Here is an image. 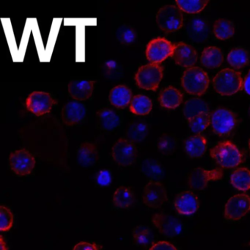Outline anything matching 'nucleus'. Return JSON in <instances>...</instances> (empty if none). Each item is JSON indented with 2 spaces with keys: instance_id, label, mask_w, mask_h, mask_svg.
<instances>
[{
  "instance_id": "f257e3e1",
  "label": "nucleus",
  "mask_w": 250,
  "mask_h": 250,
  "mask_svg": "<svg viewBox=\"0 0 250 250\" xmlns=\"http://www.w3.org/2000/svg\"><path fill=\"white\" fill-rule=\"evenodd\" d=\"M210 156L217 165L223 168H233L242 162L243 155L238 147L229 141L215 145L210 150Z\"/></svg>"
},
{
  "instance_id": "f03ea898",
  "label": "nucleus",
  "mask_w": 250,
  "mask_h": 250,
  "mask_svg": "<svg viewBox=\"0 0 250 250\" xmlns=\"http://www.w3.org/2000/svg\"><path fill=\"white\" fill-rule=\"evenodd\" d=\"M216 91L222 96H232L242 90L241 74L231 68H225L216 74L213 80Z\"/></svg>"
},
{
  "instance_id": "7ed1b4c3",
  "label": "nucleus",
  "mask_w": 250,
  "mask_h": 250,
  "mask_svg": "<svg viewBox=\"0 0 250 250\" xmlns=\"http://www.w3.org/2000/svg\"><path fill=\"white\" fill-rule=\"evenodd\" d=\"M208 75L199 67H192L184 71L181 77V84L188 94L200 96L208 88Z\"/></svg>"
},
{
  "instance_id": "20e7f679",
  "label": "nucleus",
  "mask_w": 250,
  "mask_h": 250,
  "mask_svg": "<svg viewBox=\"0 0 250 250\" xmlns=\"http://www.w3.org/2000/svg\"><path fill=\"white\" fill-rule=\"evenodd\" d=\"M156 21L161 30L166 33H173L182 27L184 15L177 5H165L158 11Z\"/></svg>"
},
{
  "instance_id": "39448f33",
  "label": "nucleus",
  "mask_w": 250,
  "mask_h": 250,
  "mask_svg": "<svg viewBox=\"0 0 250 250\" xmlns=\"http://www.w3.org/2000/svg\"><path fill=\"white\" fill-rule=\"evenodd\" d=\"M163 78V68L159 64L149 63L139 68L135 74L136 84L144 90L156 91Z\"/></svg>"
},
{
  "instance_id": "423d86ee",
  "label": "nucleus",
  "mask_w": 250,
  "mask_h": 250,
  "mask_svg": "<svg viewBox=\"0 0 250 250\" xmlns=\"http://www.w3.org/2000/svg\"><path fill=\"white\" fill-rule=\"evenodd\" d=\"M210 124L216 135L227 137L235 129L238 124V118L232 111L217 108L210 115Z\"/></svg>"
},
{
  "instance_id": "0eeeda50",
  "label": "nucleus",
  "mask_w": 250,
  "mask_h": 250,
  "mask_svg": "<svg viewBox=\"0 0 250 250\" xmlns=\"http://www.w3.org/2000/svg\"><path fill=\"white\" fill-rule=\"evenodd\" d=\"M137 149L135 143L127 138H121L117 140L112 146V159L120 166L131 167L137 159Z\"/></svg>"
},
{
  "instance_id": "6e6552de",
  "label": "nucleus",
  "mask_w": 250,
  "mask_h": 250,
  "mask_svg": "<svg viewBox=\"0 0 250 250\" xmlns=\"http://www.w3.org/2000/svg\"><path fill=\"white\" fill-rule=\"evenodd\" d=\"M8 163L11 171L17 176L30 175L36 165L34 156L26 149L16 150L10 156Z\"/></svg>"
},
{
  "instance_id": "1a4fd4ad",
  "label": "nucleus",
  "mask_w": 250,
  "mask_h": 250,
  "mask_svg": "<svg viewBox=\"0 0 250 250\" xmlns=\"http://www.w3.org/2000/svg\"><path fill=\"white\" fill-rule=\"evenodd\" d=\"M56 104V100L51 93L45 91H33L25 101L27 109L37 116L47 115Z\"/></svg>"
},
{
  "instance_id": "9d476101",
  "label": "nucleus",
  "mask_w": 250,
  "mask_h": 250,
  "mask_svg": "<svg viewBox=\"0 0 250 250\" xmlns=\"http://www.w3.org/2000/svg\"><path fill=\"white\" fill-rule=\"evenodd\" d=\"M250 212V196L238 194L231 197L225 207V216L231 222H238Z\"/></svg>"
},
{
  "instance_id": "9b49d317",
  "label": "nucleus",
  "mask_w": 250,
  "mask_h": 250,
  "mask_svg": "<svg viewBox=\"0 0 250 250\" xmlns=\"http://www.w3.org/2000/svg\"><path fill=\"white\" fill-rule=\"evenodd\" d=\"M173 52V43L164 38H156L147 43L146 53L151 63L159 64L172 56Z\"/></svg>"
},
{
  "instance_id": "f8f14e48",
  "label": "nucleus",
  "mask_w": 250,
  "mask_h": 250,
  "mask_svg": "<svg viewBox=\"0 0 250 250\" xmlns=\"http://www.w3.org/2000/svg\"><path fill=\"white\" fill-rule=\"evenodd\" d=\"M143 200L147 207L159 208L167 201L166 188L160 181H150L143 189Z\"/></svg>"
},
{
  "instance_id": "ddd939ff",
  "label": "nucleus",
  "mask_w": 250,
  "mask_h": 250,
  "mask_svg": "<svg viewBox=\"0 0 250 250\" xmlns=\"http://www.w3.org/2000/svg\"><path fill=\"white\" fill-rule=\"evenodd\" d=\"M151 222L159 233L167 238H172L178 236L183 230L182 223L169 213H156Z\"/></svg>"
},
{
  "instance_id": "4468645a",
  "label": "nucleus",
  "mask_w": 250,
  "mask_h": 250,
  "mask_svg": "<svg viewBox=\"0 0 250 250\" xmlns=\"http://www.w3.org/2000/svg\"><path fill=\"white\" fill-rule=\"evenodd\" d=\"M223 172L220 169L208 170L204 168H196L188 175V184L192 189L202 191L206 188L209 182L221 180Z\"/></svg>"
},
{
  "instance_id": "2eb2a0df",
  "label": "nucleus",
  "mask_w": 250,
  "mask_h": 250,
  "mask_svg": "<svg viewBox=\"0 0 250 250\" xmlns=\"http://www.w3.org/2000/svg\"><path fill=\"white\" fill-rule=\"evenodd\" d=\"M87 114V108L85 104L76 100L65 104L61 110L62 121L68 126H74L84 122Z\"/></svg>"
},
{
  "instance_id": "dca6fc26",
  "label": "nucleus",
  "mask_w": 250,
  "mask_h": 250,
  "mask_svg": "<svg viewBox=\"0 0 250 250\" xmlns=\"http://www.w3.org/2000/svg\"><path fill=\"white\" fill-rule=\"evenodd\" d=\"M186 34L190 40L197 43L206 42L210 37L208 23L200 17H193L187 23Z\"/></svg>"
},
{
  "instance_id": "f3484780",
  "label": "nucleus",
  "mask_w": 250,
  "mask_h": 250,
  "mask_svg": "<svg viewBox=\"0 0 250 250\" xmlns=\"http://www.w3.org/2000/svg\"><path fill=\"white\" fill-rule=\"evenodd\" d=\"M122 116L119 112L109 108L99 109L96 113V126L103 131H114L121 126Z\"/></svg>"
},
{
  "instance_id": "a211bd4d",
  "label": "nucleus",
  "mask_w": 250,
  "mask_h": 250,
  "mask_svg": "<svg viewBox=\"0 0 250 250\" xmlns=\"http://www.w3.org/2000/svg\"><path fill=\"white\" fill-rule=\"evenodd\" d=\"M172 57L177 65L187 69L194 67L197 61V52L189 45L183 42L174 44Z\"/></svg>"
},
{
  "instance_id": "6ab92c4d",
  "label": "nucleus",
  "mask_w": 250,
  "mask_h": 250,
  "mask_svg": "<svg viewBox=\"0 0 250 250\" xmlns=\"http://www.w3.org/2000/svg\"><path fill=\"white\" fill-rule=\"evenodd\" d=\"M174 206L179 214L191 216L198 210L200 203L194 192L184 191L177 195Z\"/></svg>"
},
{
  "instance_id": "aec40b11",
  "label": "nucleus",
  "mask_w": 250,
  "mask_h": 250,
  "mask_svg": "<svg viewBox=\"0 0 250 250\" xmlns=\"http://www.w3.org/2000/svg\"><path fill=\"white\" fill-rule=\"evenodd\" d=\"M95 84L94 80H74L68 84V93L74 100L84 102L91 97Z\"/></svg>"
},
{
  "instance_id": "412c9836",
  "label": "nucleus",
  "mask_w": 250,
  "mask_h": 250,
  "mask_svg": "<svg viewBox=\"0 0 250 250\" xmlns=\"http://www.w3.org/2000/svg\"><path fill=\"white\" fill-rule=\"evenodd\" d=\"M79 164L84 167L93 166L99 160L97 146L92 142L85 141L79 146L76 153Z\"/></svg>"
},
{
  "instance_id": "4be33fe9",
  "label": "nucleus",
  "mask_w": 250,
  "mask_h": 250,
  "mask_svg": "<svg viewBox=\"0 0 250 250\" xmlns=\"http://www.w3.org/2000/svg\"><path fill=\"white\" fill-rule=\"evenodd\" d=\"M184 149L187 156L191 159L202 157L207 149V140L203 134H194L187 139Z\"/></svg>"
},
{
  "instance_id": "5701e85b",
  "label": "nucleus",
  "mask_w": 250,
  "mask_h": 250,
  "mask_svg": "<svg viewBox=\"0 0 250 250\" xmlns=\"http://www.w3.org/2000/svg\"><path fill=\"white\" fill-rule=\"evenodd\" d=\"M132 91L124 84L115 86L109 92V102L118 108H124L131 103Z\"/></svg>"
},
{
  "instance_id": "b1692460",
  "label": "nucleus",
  "mask_w": 250,
  "mask_h": 250,
  "mask_svg": "<svg viewBox=\"0 0 250 250\" xmlns=\"http://www.w3.org/2000/svg\"><path fill=\"white\" fill-rule=\"evenodd\" d=\"M161 106L167 109H174L178 107L183 102L181 92L175 87L169 86L164 89L159 96Z\"/></svg>"
},
{
  "instance_id": "393cba45",
  "label": "nucleus",
  "mask_w": 250,
  "mask_h": 250,
  "mask_svg": "<svg viewBox=\"0 0 250 250\" xmlns=\"http://www.w3.org/2000/svg\"><path fill=\"white\" fill-rule=\"evenodd\" d=\"M224 61L222 50L216 46H208L202 52L200 61L206 68H217Z\"/></svg>"
},
{
  "instance_id": "a878e982",
  "label": "nucleus",
  "mask_w": 250,
  "mask_h": 250,
  "mask_svg": "<svg viewBox=\"0 0 250 250\" xmlns=\"http://www.w3.org/2000/svg\"><path fill=\"white\" fill-rule=\"evenodd\" d=\"M150 125L146 121H134L127 128L126 138L133 143H140L148 135Z\"/></svg>"
},
{
  "instance_id": "bb28decb",
  "label": "nucleus",
  "mask_w": 250,
  "mask_h": 250,
  "mask_svg": "<svg viewBox=\"0 0 250 250\" xmlns=\"http://www.w3.org/2000/svg\"><path fill=\"white\" fill-rule=\"evenodd\" d=\"M140 171L150 181H158L164 176V169L159 161L146 158L142 162Z\"/></svg>"
},
{
  "instance_id": "cd10ccee",
  "label": "nucleus",
  "mask_w": 250,
  "mask_h": 250,
  "mask_svg": "<svg viewBox=\"0 0 250 250\" xmlns=\"http://www.w3.org/2000/svg\"><path fill=\"white\" fill-rule=\"evenodd\" d=\"M134 194L129 187H121L115 191L113 195L114 206L117 209H128L134 204Z\"/></svg>"
},
{
  "instance_id": "c85d7f7f",
  "label": "nucleus",
  "mask_w": 250,
  "mask_h": 250,
  "mask_svg": "<svg viewBox=\"0 0 250 250\" xmlns=\"http://www.w3.org/2000/svg\"><path fill=\"white\" fill-rule=\"evenodd\" d=\"M153 103L146 95L137 94L133 96L129 104L130 111L136 115H147L151 112Z\"/></svg>"
},
{
  "instance_id": "c756f323",
  "label": "nucleus",
  "mask_w": 250,
  "mask_h": 250,
  "mask_svg": "<svg viewBox=\"0 0 250 250\" xmlns=\"http://www.w3.org/2000/svg\"><path fill=\"white\" fill-rule=\"evenodd\" d=\"M208 112V106L203 99L200 98H193L186 102L183 108L184 116L187 120L199 114Z\"/></svg>"
},
{
  "instance_id": "7c9ffc66",
  "label": "nucleus",
  "mask_w": 250,
  "mask_h": 250,
  "mask_svg": "<svg viewBox=\"0 0 250 250\" xmlns=\"http://www.w3.org/2000/svg\"><path fill=\"white\" fill-rule=\"evenodd\" d=\"M227 60L231 66L239 69L244 68L250 62V55L248 51L244 48L235 47L229 51Z\"/></svg>"
},
{
  "instance_id": "2f4dec72",
  "label": "nucleus",
  "mask_w": 250,
  "mask_h": 250,
  "mask_svg": "<svg viewBox=\"0 0 250 250\" xmlns=\"http://www.w3.org/2000/svg\"><path fill=\"white\" fill-rule=\"evenodd\" d=\"M232 185L239 191L250 189V170L245 167L235 169L230 176Z\"/></svg>"
},
{
  "instance_id": "473e14b6",
  "label": "nucleus",
  "mask_w": 250,
  "mask_h": 250,
  "mask_svg": "<svg viewBox=\"0 0 250 250\" xmlns=\"http://www.w3.org/2000/svg\"><path fill=\"white\" fill-rule=\"evenodd\" d=\"M133 240L136 245L147 247L153 241L152 229L147 225H139L133 229Z\"/></svg>"
},
{
  "instance_id": "72a5a7b5",
  "label": "nucleus",
  "mask_w": 250,
  "mask_h": 250,
  "mask_svg": "<svg viewBox=\"0 0 250 250\" xmlns=\"http://www.w3.org/2000/svg\"><path fill=\"white\" fill-rule=\"evenodd\" d=\"M213 31L216 39L227 40L233 36L235 27L233 23L229 20L227 19H219L213 24Z\"/></svg>"
},
{
  "instance_id": "f704fd0d",
  "label": "nucleus",
  "mask_w": 250,
  "mask_h": 250,
  "mask_svg": "<svg viewBox=\"0 0 250 250\" xmlns=\"http://www.w3.org/2000/svg\"><path fill=\"white\" fill-rule=\"evenodd\" d=\"M187 124L193 134H202L210 124V114L209 112L199 114L187 120Z\"/></svg>"
},
{
  "instance_id": "c9c22d12",
  "label": "nucleus",
  "mask_w": 250,
  "mask_h": 250,
  "mask_svg": "<svg viewBox=\"0 0 250 250\" xmlns=\"http://www.w3.org/2000/svg\"><path fill=\"white\" fill-rule=\"evenodd\" d=\"M156 148L162 154H172L176 150L178 146V140L175 135L165 134L158 139L156 143Z\"/></svg>"
},
{
  "instance_id": "e433bc0d",
  "label": "nucleus",
  "mask_w": 250,
  "mask_h": 250,
  "mask_svg": "<svg viewBox=\"0 0 250 250\" xmlns=\"http://www.w3.org/2000/svg\"><path fill=\"white\" fill-rule=\"evenodd\" d=\"M137 35L136 30L131 26L123 24L117 30V39L124 45H130L137 40Z\"/></svg>"
},
{
  "instance_id": "4c0bfd02",
  "label": "nucleus",
  "mask_w": 250,
  "mask_h": 250,
  "mask_svg": "<svg viewBox=\"0 0 250 250\" xmlns=\"http://www.w3.org/2000/svg\"><path fill=\"white\" fill-rule=\"evenodd\" d=\"M208 1H176L175 4L182 11L188 14H197L206 8Z\"/></svg>"
},
{
  "instance_id": "58836bf2",
  "label": "nucleus",
  "mask_w": 250,
  "mask_h": 250,
  "mask_svg": "<svg viewBox=\"0 0 250 250\" xmlns=\"http://www.w3.org/2000/svg\"><path fill=\"white\" fill-rule=\"evenodd\" d=\"M102 72L107 78L111 79V80H114V79L117 80V79L121 78L122 77L123 68L116 61L109 60L103 64Z\"/></svg>"
},
{
  "instance_id": "ea45409f",
  "label": "nucleus",
  "mask_w": 250,
  "mask_h": 250,
  "mask_svg": "<svg viewBox=\"0 0 250 250\" xmlns=\"http://www.w3.org/2000/svg\"><path fill=\"white\" fill-rule=\"evenodd\" d=\"M0 210H1L0 229L2 232L9 230L14 225V216H13L12 212L8 208L3 206H1Z\"/></svg>"
},
{
  "instance_id": "a19ab883",
  "label": "nucleus",
  "mask_w": 250,
  "mask_h": 250,
  "mask_svg": "<svg viewBox=\"0 0 250 250\" xmlns=\"http://www.w3.org/2000/svg\"><path fill=\"white\" fill-rule=\"evenodd\" d=\"M95 181L100 187H107L112 181V172L109 169H102L95 175Z\"/></svg>"
},
{
  "instance_id": "79ce46f5",
  "label": "nucleus",
  "mask_w": 250,
  "mask_h": 250,
  "mask_svg": "<svg viewBox=\"0 0 250 250\" xmlns=\"http://www.w3.org/2000/svg\"><path fill=\"white\" fill-rule=\"evenodd\" d=\"M150 250H178L175 246L167 241H159L150 247Z\"/></svg>"
},
{
  "instance_id": "37998d69",
  "label": "nucleus",
  "mask_w": 250,
  "mask_h": 250,
  "mask_svg": "<svg viewBox=\"0 0 250 250\" xmlns=\"http://www.w3.org/2000/svg\"><path fill=\"white\" fill-rule=\"evenodd\" d=\"M73 250H99L96 244L88 242H80L74 246Z\"/></svg>"
},
{
  "instance_id": "c03bdc74",
  "label": "nucleus",
  "mask_w": 250,
  "mask_h": 250,
  "mask_svg": "<svg viewBox=\"0 0 250 250\" xmlns=\"http://www.w3.org/2000/svg\"><path fill=\"white\" fill-rule=\"evenodd\" d=\"M244 88L246 93L250 96V71L246 77L245 80L244 82Z\"/></svg>"
},
{
  "instance_id": "a18cd8bd",
  "label": "nucleus",
  "mask_w": 250,
  "mask_h": 250,
  "mask_svg": "<svg viewBox=\"0 0 250 250\" xmlns=\"http://www.w3.org/2000/svg\"><path fill=\"white\" fill-rule=\"evenodd\" d=\"M0 244H1V246H0V249H1V250H7L6 244L4 242L2 236H1V238H0Z\"/></svg>"
},
{
  "instance_id": "49530a36",
  "label": "nucleus",
  "mask_w": 250,
  "mask_h": 250,
  "mask_svg": "<svg viewBox=\"0 0 250 250\" xmlns=\"http://www.w3.org/2000/svg\"><path fill=\"white\" fill-rule=\"evenodd\" d=\"M249 149H250V140H249Z\"/></svg>"
},
{
  "instance_id": "de8ad7c7",
  "label": "nucleus",
  "mask_w": 250,
  "mask_h": 250,
  "mask_svg": "<svg viewBox=\"0 0 250 250\" xmlns=\"http://www.w3.org/2000/svg\"><path fill=\"white\" fill-rule=\"evenodd\" d=\"M249 115H250V106H249Z\"/></svg>"
}]
</instances>
